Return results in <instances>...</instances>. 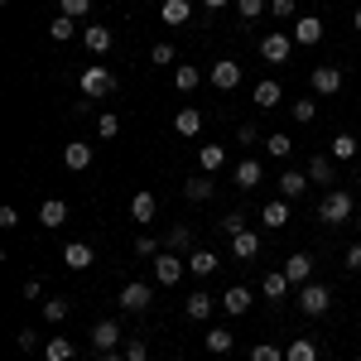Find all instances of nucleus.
Segmentation results:
<instances>
[{
    "label": "nucleus",
    "mask_w": 361,
    "mask_h": 361,
    "mask_svg": "<svg viewBox=\"0 0 361 361\" xmlns=\"http://www.w3.org/2000/svg\"><path fill=\"white\" fill-rule=\"evenodd\" d=\"M289 54H294V39H289L284 29H270V34L260 39V58H265V63H289Z\"/></svg>",
    "instance_id": "nucleus-5"
},
{
    "label": "nucleus",
    "mask_w": 361,
    "mask_h": 361,
    "mask_svg": "<svg viewBox=\"0 0 361 361\" xmlns=\"http://www.w3.org/2000/svg\"><path fill=\"white\" fill-rule=\"evenodd\" d=\"M308 183H313V178H308V169H284V173H279V197H284V202H294V197H304Z\"/></svg>",
    "instance_id": "nucleus-10"
},
{
    "label": "nucleus",
    "mask_w": 361,
    "mask_h": 361,
    "mask_svg": "<svg viewBox=\"0 0 361 361\" xmlns=\"http://www.w3.org/2000/svg\"><path fill=\"white\" fill-rule=\"evenodd\" d=\"M357 361H361V357H357Z\"/></svg>",
    "instance_id": "nucleus-56"
},
{
    "label": "nucleus",
    "mask_w": 361,
    "mask_h": 361,
    "mask_svg": "<svg viewBox=\"0 0 361 361\" xmlns=\"http://www.w3.org/2000/svg\"><path fill=\"white\" fill-rule=\"evenodd\" d=\"M250 361H284V352H279L275 342H255L250 347Z\"/></svg>",
    "instance_id": "nucleus-42"
},
{
    "label": "nucleus",
    "mask_w": 361,
    "mask_h": 361,
    "mask_svg": "<svg viewBox=\"0 0 361 361\" xmlns=\"http://www.w3.org/2000/svg\"><path fill=\"white\" fill-rule=\"evenodd\" d=\"M102 361H126V352L116 347V352H102Z\"/></svg>",
    "instance_id": "nucleus-53"
},
{
    "label": "nucleus",
    "mask_w": 361,
    "mask_h": 361,
    "mask_svg": "<svg viewBox=\"0 0 361 361\" xmlns=\"http://www.w3.org/2000/svg\"><path fill=\"white\" fill-rule=\"evenodd\" d=\"M183 197H188V202H207V197H212V173H193V178H183Z\"/></svg>",
    "instance_id": "nucleus-22"
},
{
    "label": "nucleus",
    "mask_w": 361,
    "mask_h": 361,
    "mask_svg": "<svg viewBox=\"0 0 361 361\" xmlns=\"http://www.w3.org/2000/svg\"><path fill=\"white\" fill-rule=\"evenodd\" d=\"M217 260H222L217 250H188V270H193L197 279H202V275H212V270H217Z\"/></svg>",
    "instance_id": "nucleus-30"
},
{
    "label": "nucleus",
    "mask_w": 361,
    "mask_h": 361,
    "mask_svg": "<svg viewBox=\"0 0 361 361\" xmlns=\"http://www.w3.org/2000/svg\"><path fill=\"white\" fill-rule=\"evenodd\" d=\"M260 226H270V231H279V226H289V202H284V197H275V202H265V207H260Z\"/></svg>",
    "instance_id": "nucleus-17"
},
{
    "label": "nucleus",
    "mask_w": 361,
    "mask_h": 361,
    "mask_svg": "<svg viewBox=\"0 0 361 361\" xmlns=\"http://www.w3.org/2000/svg\"><path fill=\"white\" fill-rule=\"evenodd\" d=\"M270 15H275V20H289V15H294V0H270Z\"/></svg>",
    "instance_id": "nucleus-49"
},
{
    "label": "nucleus",
    "mask_w": 361,
    "mask_h": 361,
    "mask_svg": "<svg viewBox=\"0 0 361 361\" xmlns=\"http://www.w3.org/2000/svg\"><path fill=\"white\" fill-rule=\"evenodd\" d=\"M164 250H193V231H188V226H169L164 231Z\"/></svg>",
    "instance_id": "nucleus-34"
},
{
    "label": "nucleus",
    "mask_w": 361,
    "mask_h": 361,
    "mask_svg": "<svg viewBox=\"0 0 361 361\" xmlns=\"http://www.w3.org/2000/svg\"><path fill=\"white\" fill-rule=\"evenodd\" d=\"M159 250H164V241H154L149 231H145V236L135 241V255H159Z\"/></svg>",
    "instance_id": "nucleus-47"
},
{
    "label": "nucleus",
    "mask_w": 361,
    "mask_h": 361,
    "mask_svg": "<svg viewBox=\"0 0 361 361\" xmlns=\"http://www.w3.org/2000/svg\"><path fill=\"white\" fill-rule=\"evenodd\" d=\"M294 39H299V44H323V20H318V15H299V29H294Z\"/></svg>",
    "instance_id": "nucleus-21"
},
{
    "label": "nucleus",
    "mask_w": 361,
    "mask_h": 361,
    "mask_svg": "<svg viewBox=\"0 0 361 361\" xmlns=\"http://www.w3.org/2000/svg\"><path fill=\"white\" fill-rule=\"evenodd\" d=\"M265 149H270V154H275V159H289V154H294V140L284 135V130H275V135L265 140Z\"/></svg>",
    "instance_id": "nucleus-38"
},
{
    "label": "nucleus",
    "mask_w": 361,
    "mask_h": 361,
    "mask_svg": "<svg viewBox=\"0 0 361 361\" xmlns=\"http://www.w3.org/2000/svg\"><path fill=\"white\" fill-rule=\"evenodd\" d=\"M231 255H236V260H255V255H260V231H241V236H231Z\"/></svg>",
    "instance_id": "nucleus-23"
},
{
    "label": "nucleus",
    "mask_w": 361,
    "mask_h": 361,
    "mask_svg": "<svg viewBox=\"0 0 361 361\" xmlns=\"http://www.w3.org/2000/svg\"><path fill=\"white\" fill-rule=\"evenodd\" d=\"M73 34H78V20H68V15H58L54 25H49V39H54V44H68Z\"/></svg>",
    "instance_id": "nucleus-37"
},
{
    "label": "nucleus",
    "mask_w": 361,
    "mask_h": 361,
    "mask_svg": "<svg viewBox=\"0 0 361 361\" xmlns=\"http://www.w3.org/2000/svg\"><path fill=\"white\" fill-rule=\"evenodd\" d=\"M212 308H217V299H212L207 289H193V294H188V304H183V313H188L193 323H207V318H212Z\"/></svg>",
    "instance_id": "nucleus-13"
},
{
    "label": "nucleus",
    "mask_w": 361,
    "mask_h": 361,
    "mask_svg": "<svg viewBox=\"0 0 361 361\" xmlns=\"http://www.w3.org/2000/svg\"><path fill=\"white\" fill-rule=\"evenodd\" d=\"M82 44H87V54H106V49L116 44V34L106 25H87L82 29Z\"/></svg>",
    "instance_id": "nucleus-15"
},
{
    "label": "nucleus",
    "mask_w": 361,
    "mask_h": 361,
    "mask_svg": "<svg viewBox=\"0 0 361 361\" xmlns=\"http://www.w3.org/2000/svg\"><path fill=\"white\" fill-rule=\"evenodd\" d=\"M284 361H318V342H313V337H294V342L284 347Z\"/></svg>",
    "instance_id": "nucleus-28"
},
{
    "label": "nucleus",
    "mask_w": 361,
    "mask_h": 361,
    "mask_svg": "<svg viewBox=\"0 0 361 361\" xmlns=\"http://www.w3.org/2000/svg\"><path fill=\"white\" fill-rule=\"evenodd\" d=\"M173 44H154V49H149V63H159V68H169V63H173Z\"/></svg>",
    "instance_id": "nucleus-46"
},
{
    "label": "nucleus",
    "mask_w": 361,
    "mask_h": 361,
    "mask_svg": "<svg viewBox=\"0 0 361 361\" xmlns=\"http://www.w3.org/2000/svg\"><path fill=\"white\" fill-rule=\"evenodd\" d=\"M183 265H188V260H183L178 250H159V255H154V279H159V284H178V279H183Z\"/></svg>",
    "instance_id": "nucleus-7"
},
{
    "label": "nucleus",
    "mask_w": 361,
    "mask_h": 361,
    "mask_svg": "<svg viewBox=\"0 0 361 361\" xmlns=\"http://www.w3.org/2000/svg\"><path fill=\"white\" fill-rule=\"evenodd\" d=\"M87 10H92V0H58V15H68V20H82Z\"/></svg>",
    "instance_id": "nucleus-43"
},
{
    "label": "nucleus",
    "mask_w": 361,
    "mask_h": 361,
    "mask_svg": "<svg viewBox=\"0 0 361 361\" xmlns=\"http://www.w3.org/2000/svg\"><path fill=\"white\" fill-rule=\"evenodd\" d=\"M63 164L73 169V173L92 169V145H82V140H68V145H63Z\"/></svg>",
    "instance_id": "nucleus-14"
},
{
    "label": "nucleus",
    "mask_w": 361,
    "mask_h": 361,
    "mask_svg": "<svg viewBox=\"0 0 361 361\" xmlns=\"http://www.w3.org/2000/svg\"><path fill=\"white\" fill-rule=\"evenodd\" d=\"M154 212H159L154 193H135L130 197V217H135V222H154Z\"/></svg>",
    "instance_id": "nucleus-31"
},
{
    "label": "nucleus",
    "mask_w": 361,
    "mask_h": 361,
    "mask_svg": "<svg viewBox=\"0 0 361 361\" xmlns=\"http://www.w3.org/2000/svg\"><path fill=\"white\" fill-rule=\"evenodd\" d=\"M63 222H68V202H63V197H49V202L39 207V226L54 231V226H63Z\"/></svg>",
    "instance_id": "nucleus-20"
},
{
    "label": "nucleus",
    "mask_w": 361,
    "mask_h": 361,
    "mask_svg": "<svg viewBox=\"0 0 361 361\" xmlns=\"http://www.w3.org/2000/svg\"><path fill=\"white\" fill-rule=\"evenodd\" d=\"M279 97H284V87H279V82H270V78H265V82H255V92H250V102H255L260 111L279 106Z\"/></svg>",
    "instance_id": "nucleus-19"
},
{
    "label": "nucleus",
    "mask_w": 361,
    "mask_h": 361,
    "mask_svg": "<svg viewBox=\"0 0 361 361\" xmlns=\"http://www.w3.org/2000/svg\"><path fill=\"white\" fill-rule=\"evenodd\" d=\"M78 82H82L87 102H106V97L116 92V73H106V68H82V78H78Z\"/></svg>",
    "instance_id": "nucleus-3"
},
{
    "label": "nucleus",
    "mask_w": 361,
    "mask_h": 361,
    "mask_svg": "<svg viewBox=\"0 0 361 361\" xmlns=\"http://www.w3.org/2000/svg\"><path fill=\"white\" fill-rule=\"evenodd\" d=\"M222 308L231 313V318H241V313H250V289H246V284H231V289L222 294Z\"/></svg>",
    "instance_id": "nucleus-18"
},
{
    "label": "nucleus",
    "mask_w": 361,
    "mask_h": 361,
    "mask_svg": "<svg viewBox=\"0 0 361 361\" xmlns=\"http://www.w3.org/2000/svg\"><path fill=\"white\" fill-rule=\"evenodd\" d=\"M217 226H222L226 236H241V231H246V217H241V212H226V217H222Z\"/></svg>",
    "instance_id": "nucleus-45"
},
{
    "label": "nucleus",
    "mask_w": 361,
    "mask_h": 361,
    "mask_svg": "<svg viewBox=\"0 0 361 361\" xmlns=\"http://www.w3.org/2000/svg\"><path fill=\"white\" fill-rule=\"evenodd\" d=\"M308 178H313V183H337L333 154H313V159H308Z\"/></svg>",
    "instance_id": "nucleus-27"
},
{
    "label": "nucleus",
    "mask_w": 361,
    "mask_h": 361,
    "mask_svg": "<svg viewBox=\"0 0 361 361\" xmlns=\"http://www.w3.org/2000/svg\"><path fill=\"white\" fill-rule=\"evenodd\" d=\"M197 5H202V10H222L226 0H197Z\"/></svg>",
    "instance_id": "nucleus-54"
},
{
    "label": "nucleus",
    "mask_w": 361,
    "mask_h": 361,
    "mask_svg": "<svg viewBox=\"0 0 361 361\" xmlns=\"http://www.w3.org/2000/svg\"><path fill=\"white\" fill-rule=\"evenodd\" d=\"M15 342H20V352H34V342H39V333H29V328H25V333L15 337Z\"/></svg>",
    "instance_id": "nucleus-51"
},
{
    "label": "nucleus",
    "mask_w": 361,
    "mask_h": 361,
    "mask_svg": "<svg viewBox=\"0 0 361 361\" xmlns=\"http://www.w3.org/2000/svg\"><path fill=\"white\" fill-rule=\"evenodd\" d=\"M97 135H102V140H116V135H121V116L102 111V116H97Z\"/></svg>",
    "instance_id": "nucleus-39"
},
{
    "label": "nucleus",
    "mask_w": 361,
    "mask_h": 361,
    "mask_svg": "<svg viewBox=\"0 0 361 361\" xmlns=\"http://www.w3.org/2000/svg\"><path fill=\"white\" fill-rule=\"evenodd\" d=\"M121 352H126V361H145V357H149L145 337H126V347H121Z\"/></svg>",
    "instance_id": "nucleus-44"
},
{
    "label": "nucleus",
    "mask_w": 361,
    "mask_h": 361,
    "mask_svg": "<svg viewBox=\"0 0 361 361\" xmlns=\"http://www.w3.org/2000/svg\"><path fill=\"white\" fill-rule=\"evenodd\" d=\"M260 289H265V299H284V294H289V275H284V270H275V275L260 279Z\"/></svg>",
    "instance_id": "nucleus-36"
},
{
    "label": "nucleus",
    "mask_w": 361,
    "mask_h": 361,
    "mask_svg": "<svg viewBox=\"0 0 361 361\" xmlns=\"http://www.w3.org/2000/svg\"><path fill=\"white\" fill-rule=\"evenodd\" d=\"M289 111H294V121H299V126H308V121L318 116V102H313V97H299V102H294Z\"/></svg>",
    "instance_id": "nucleus-40"
},
{
    "label": "nucleus",
    "mask_w": 361,
    "mask_h": 361,
    "mask_svg": "<svg viewBox=\"0 0 361 361\" xmlns=\"http://www.w3.org/2000/svg\"><path fill=\"white\" fill-rule=\"evenodd\" d=\"M202 347H207L212 357H226V352L236 347V337L226 333V328H207V333H202Z\"/></svg>",
    "instance_id": "nucleus-24"
},
{
    "label": "nucleus",
    "mask_w": 361,
    "mask_h": 361,
    "mask_svg": "<svg viewBox=\"0 0 361 361\" xmlns=\"http://www.w3.org/2000/svg\"><path fill=\"white\" fill-rule=\"evenodd\" d=\"M328 308H333V289H328V284H313V279H308V284H299V313L323 318Z\"/></svg>",
    "instance_id": "nucleus-2"
},
{
    "label": "nucleus",
    "mask_w": 361,
    "mask_h": 361,
    "mask_svg": "<svg viewBox=\"0 0 361 361\" xmlns=\"http://www.w3.org/2000/svg\"><path fill=\"white\" fill-rule=\"evenodd\" d=\"M207 82L217 87V92H236V87H241V63H236V58H217V63L207 68Z\"/></svg>",
    "instance_id": "nucleus-4"
},
{
    "label": "nucleus",
    "mask_w": 361,
    "mask_h": 361,
    "mask_svg": "<svg viewBox=\"0 0 361 361\" xmlns=\"http://www.w3.org/2000/svg\"><path fill=\"white\" fill-rule=\"evenodd\" d=\"M328 154H333L337 164H347V159H361V145H357V135H347V130H337V135L328 140Z\"/></svg>",
    "instance_id": "nucleus-12"
},
{
    "label": "nucleus",
    "mask_w": 361,
    "mask_h": 361,
    "mask_svg": "<svg viewBox=\"0 0 361 361\" xmlns=\"http://www.w3.org/2000/svg\"><path fill=\"white\" fill-rule=\"evenodd\" d=\"M68 313H73L68 299H49V304H44V318H49V323H68Z\"/></svg>",
    "instance_id": "nucleus-41"
},
{
    "label": "nucleus",
    "mask_w": 361,
    "mask_h": 361,
    "mask_svg": "<svg viewBox=\"0 0 361 361\" xmlns=\"http://www.w3.org/2000/svg\"><path fill=\"white\" fill-rule=\"evenodd\" d=\"M149 304H154V289H149V284L130 279V284L121 289V308H126V313H145Z\"/></svg>",
    "instance_id": "nucleus-8"
},
{
    "label": "nucleus",
    "mask_w": 361,
    "mask_h": 361,
    "mask_svg": "<svg viewBox=\"0 0 361 361\" xmlns=\"http://www.w3.org/2000/svg\"><path fill=\"white\" fill-rule=\"evenodd\" d=\"M92 260H97V255H92L87 241H68V246H63V265H68V270H87Z\"/></svg>",
    "instance_id": "nucleus-16"
},
{
    "label": "nucleus",
    "mask_w": 361,
    "mask_h": 361,
    "mask_svg": "<svg viewBox=\"0 0 361 361\" xmlns=\"http://www.w3.org/2000/svg\"><path fill=\"white\" fill-rule=\"evenodd\" d=\"M347 270H361V241L352 250H347Z\"/></svg>",
    "instance_id": "nucleus-52"
},
{
    "label": "nucleus",
    "mask_w": 361,
    "mask_h": 361,
    "mask_svg": "<svg viewBox=\"0 0 361 361\" xmlns=\"http://www.w3.org/2000/svg\"><path fill=\"white\" fill-rule=\"evenodd\" d=\"M159 15H164V25H188V20H193V5H188V0H164Z\"/></svg>",
    "instance_id": "nucleus-29"
},
{
    "label": "nucleus",
    "mask_w": 361,
    "mask_h": 361,
    "mask_svg": "<svg viewBox=\"0 0 361 361\" xmlns=\"http://www.w3.org/2000/svg\"><path fill=\"white\" fill-rule=\"evenodd\" d=\"M173 130H178L183 140H193L197 130H202V111H197V106H183V111L173 116Z\"/></svg>",
    "instance_id": "nucleus-25"
},
{
    "label": "nucleus",
    "mask_w": 361,
    "mask_h": 361,
    "mask_svg": "<svg viewBox=\"0 0 361 361\" xmlns=\"http://www.w3.org/2000/svg\"><path fill=\"white\" fill-rule=\"evenodd\" d=\"M284 275H289V284H308V279H313V255H308V250H294V255L284 260Z\"/></svg>",
    "instance_id": "nucleus-11"
},
{
    "label": "nucleus",
    "mask_w": 361,
    "mask_h": 361,
    "mask_svg": "<svg viewBox=\"0 0 361 361\" xmlns=\"http://www.w3.org/2000/svg\"><path fill=\"white\" fill-rule=\"evenodd\" d=\"M121 342H126V333H121V323H116V318H102V323L92 328V347H97V352H116Z\"/></svg>",
    "instance_id": "nucleus-9"
},
{
    "label": "nucleus",
    "mask_w": 361,
    "mask_h": 361,
    "mask_svg": "<svg viewBox=\"0 0 361 361\" xmlns=\"http://www.w3.org/2000/svg\"><path fill=\"white\" fill-rule=\"evenodd\" d=\"M202 82H207V73H197V68H188V63L173 68V87H178V92H197Z\"/></svg>",
    "instance_id": "nucleus-32"
},
{
    "label": "nucleus",
    "mask_w": 361,
    "mask_h": 361,
    "mask_svg": "<svg viewBox=\"0 0 361 361\" xmlns=\"http://www.w3.org/2000/svg\"><path fill=\"white\" fill-rule=\"evenodd\" d=\"M308 82H313L318 97H337V92H342V68H337V63H323V68L308 73Z\"/></svg>",
    "instance_id": "nucleus-6"
},
{
    "label": "nucleus",
    "mask_w": 361,
    "mask_h": 361,
    "mask_svg": "<svg viewBox=\"0 0 361 361\" xmlns=\"http://www.w3.org/2000/svg\"><path fill=\"white\" fill-rule=\"evenodd\" d=\"M222 164H226L222 145H202V149H197V169H202V173H222Z\"/></svg>",
    "instance_id": "nucleus-26"
},
{
    "label": "nucleus",
    "mask_w": 361,
    "mask_h": 361,
    "mask_svg": "<svg viewBox=\"0 0 361 361\" xmlns=\"http://www.w3.org/2000/svg\"><path fill=\"white\" fill-rule=\"evenodd\" d=\"M0 226H5V231H10V226H20V212H15V207H10V202H5V207H0Z\"/></svg>",
    "instance_id": "nucleus-50"
},
{
    "label": "nucleus",
    "mask_w": 361,
    "mask_h": 361,
    "mask_svg": "<svg viewBox=\"0 0 361 361\" xmlns=\"http://www.w3.org/2000/svg\"><path fill=\"white\" fill-rule=\"evenodd\" d=\"M44 357H49V361H73V357H78V347H73L68 337H49V342H44Z\"/></svg>",
    "instance_id": "nucleus-33"
},
{
    "label": "nucleus",
    "mask_w": 361,
    "mask_h": 361,
    "mask_svg": "<svg viewBox=\"0 0 361 361\" xmlns=\"http://www.w3.org/2000/svg\"><path fill=\"white\" fill-rule=\"evenodd\" d=\"M357 29H361V5H357Z\"/></svg>",
    "instance_id": "nucleus-55"
},
{
    "label": "nucleus",
    "mask_w": 361,
    "mask_h": 361,
    "mask_svg": "<svg viewBox=\"0 0 361 361\" xmlns=\"http://www.w3.org/2000/svg\"><path fill=\"white\" fill-rule=\"evenodd\" d=\"M260 183V159H241L236 164V188H255Z\"/></svg>",
    "instance_id": "nucleus-35"
},
{
    "label": "nucleus",
    "mask_w": 361,
    "mask_h": 361,
    "mask_svg": "<svg viewBox=\"0 0 361 361\" xmlns=\"http://www.w3.org/2000/svg\"><path fill=\"white\" fill-rule=\"evenodd\" d=\"M236 10H241V20H260L265 0H236Z\"/></svg>",
    "instance_id": "nucleus-48"
},
{
    "label": "nucleus",
    "mask_w": 361,
    "mask_h": 361,
    "mask_svg": "<svg viewBox=\"0 0 361 361\" xmlns=\"http://www.w3.org/2000/svg\"><path fill=\"white\" fill-rule=\"evenodd\" d=\"M352 193L347 188H328L323 193V202H318V222H328V226H342V222H352Z\"/></svg>",
    "instance_id": "nucleus-1"
}]
</instances>
